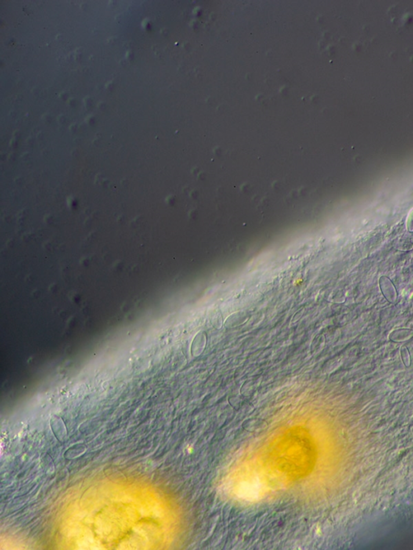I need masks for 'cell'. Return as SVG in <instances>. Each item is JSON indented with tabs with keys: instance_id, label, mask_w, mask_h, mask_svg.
<instances>
[{
	"instance_id": "cell-1",
	"label": "cell",
	"mask_w": 413,
	"mask_h": 550,
	"mask_svg": "<svg viewBox=\"0 0 413 550\" xmlns=\"http://www.w3.org/2000/svg\"><path fill=\"white\" fill-rule=\"evenodd\" d=\"M378 286L385 299L390 304L395 305L397 301L398 293L392 280L388 276L382 275L378 279Z\"/></svg>"
},
{
	"instance_id": "cell-2",
	"label": "cell",
	"mask_w": 413,
	"mask_h": 550,
	"mask_svg": "<svg viewBox=\"0 0 413 550\" xmlns=\"http://www.w3.org/2000/svg\"><path fill=\"white\" fill-rule=\"evenodd\" d=\"M412 338L413 330L407 327L396 328L388 335V340L394 343H404Z\"/></svg>"
},
{
	"instance_id": "cell-3",
	"label": "cell",
	"mask_w": 413,
	"mask_h": 550,
	"mask_svg": "<svg viewBox=\"0 0 413 550\" xmlns=\"http://www.w3.org/2000/svg\"><path fill=\"white\" fill-rule=\"evenodd\" d=\"M400 359H401L402 363L406 367H409L411 366V355H410L409 349L405 345H402L400 347Z\"/></svg>"
},
{
	"instance_id": "cell-4",
	"label": "cell",
	"mask_w": 413,
	"mask_h": 550,
	"mask_svg": "<svg viewBox=\"0 0 413 550\" xmlns=\"http://www.w3.org/2000/svg\"><path fill=\"white\" fill-rule=\"evenodd\" d=\"M406 227L408 232H413V207L411 208L409 212L407 214V219H406Z\"/></svg>"
}]
</instances>
